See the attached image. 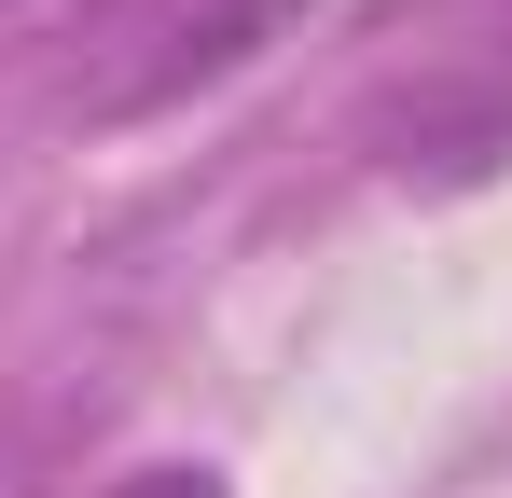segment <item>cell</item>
<instances>
[{
	"label": "cell",
	"instance_id": "2",
	"mask_svg": "<svg viewBox=\"0 0 512 498\" xmlns=\"http://www.w3.org/2000/svg\"><path fill=\"white\" fill-rule=\"evenodd\" d=\"M125 498H222V471H139Z\"/></svg>",
	"mask_w": 512,
	"mask_h": 498
},
{
	"label": "cell",
	"instance_id": "1",
	"mask_svg": "<svg viewBox=\"0 0 512 498\" xmlns=\"http://www.w3.org/2000/svg\"><path fill=\"white\" fill-rule=\"evenodd\" d=\"M97 0H0V42H42V28H84Z\"/></svg>",
	"mask_w": 512,
	"mask_h": 498
}]
</instances>
